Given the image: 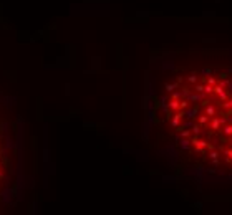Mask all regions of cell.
<instances>
[{"mask_svg":"<svg viewBox=\"0 0 232 215\" xmlns=\"http://www.w3.org/2000/svg\"><path fill=\"white\" fill-rule=\"evenodd\" d=\"M149 116L179 174L232 182V50L186 51L164 63L154 78Z\"/></svg>","mask_w":232,"mask_h":215,"instance_id":"cell-1","label":"cell"},{"mask_svg":"<svg viewBox=\"0 0 232 215\" xmlns=\"http://www.w3.org/2000/svg\"><path fill=\"white\" fill-rule=\"evenodd\" d=\"M12 144L8 137V129L0 124V199L5 195L12 177Z\"/></svg>","mask_w":232,"mask_h":215,"instance_id":"cell-2","label":"cell"}]
</instances>
